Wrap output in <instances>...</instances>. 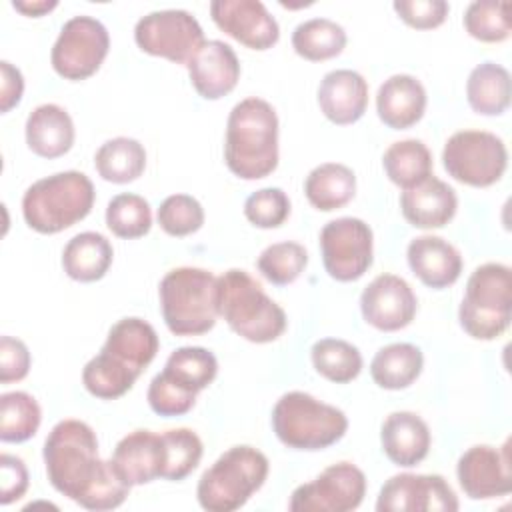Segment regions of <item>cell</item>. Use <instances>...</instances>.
Here are the masks:
<instances>
[{
    "label": "cell",
    "mask_w": 512,
    "mask_h": 512,
    "mask_svg": "<svg viewBox=\"0 0 512 512\" xmlns=\"http://www.w3.org/2000/svg\"><path fill=\"white\" fill-rule=\"evenodd\" d=\"M42 456L52 488L86 510H114L130 494L110 460H100L96 432L82 420L66 418L54 424Z\"/></svg>",
    "instance_id": "cell-1"
},
{
    "label": "cell",
    "mask_w": 512,
    "mask_h": 512,
    "mask_svg": "<svg viewBox=\"0 0 512 512\" xmlns=\"http://www.w3.org/2000/svg\"><path fill=\"white\" fill-rule=\"evenodd\" d=\"M158 348L160 340L152 324L136 316L118 320L108 330L100 352L86 362L84 388L100 400L124 396L156 358Z\"/></svg>",
    "instance_id": "cell-2"
},
{
    "label": "cell",
    "mask_w": 512,
    "mask_h": 512,
    "mask_svg": "<svg viewBox=\"0 0 512 512\" xmlns=\"http://www.w3.org/2000/svg\"><path fill=\"white\" fill-rule=\"evenodd\" d=\"M224 162L242 180H260L278 166V116L270 102L250 96L232 106L224 136Z\"/></svg>",
    "instance_id": "cell-3"
},
{
    "label": "cell",
    "mask_w": 512,
    "mask_h": 512,
    "mask_svg": "<svg viewBox=\"0 0 512 512\" xmlns=\"http://www.w3.org/2000/svg\"><path fill=\"white\" fill-rule=\"evenodd\" d=\"M96 200L92 180L78 170L36 180L22 196V216L38 234H58L84 220Z\"/></svg>",
    "instance_id": "cell-4"
},
{
    "label": "cell",
    "mask_w": 512,
    "mask_h": 512,
    "mask_svg": "<svg viewBox=\"0 0 512 512\" xmlns=\"http://www.w3.org/2000/svg\"><path fill=\"white\" fill-rule=\"evenodd\" d=\"M166 328L176 336H200L218 320V278L204 268L180 266L164 274L158 286Z\"/></svg>",
    "instance_id": "cell-5"
},
{
    "label": "cell",
    "mask_w": 512,
    "mask_h": 512,
    "mask_svg": "<svg viewBox=\"0 0 512 512\" xmlns=\"http://www.w3.org/2000/svg\"><path fill=\"white\" fill-rule=\"evenodd\" d=\"M218 314L240 338L254 344L278 340L286 314L246 270L230 268L218 276Z\"/></svg>",
    "instance_id": "cell-6"
},
{
    "label": "cell",
    "mask_w": 512,
    "mask_h": 512,
    "mask_svg": "<svg viewBox=\"0 0 512 512\" xmlns=\"http://www.w3.org/2000/svg\"><path fill=\"white\" fill-rule=\"evenodd\" d=\"M268 470L270 462L264 452L248 444L232 446L200 476L198 504L208 512H234L264 486Z\"/></svg>",
    "instance_id": "cell-7"
},
{
    "label": "cell",
    "mask_w": 512,
    "mask_h": 512,
    "mask_svg": "<svg viewBox=\"0 0 512 512\" xmlns=\"http://www.w3.org/2000/svg\"><path fill=\"white\" fill-rule=\"evenodd\" d=\"M272 430L284 446L316 452L344 438L348 418L340 408L320 402L308 392L292 390L276 400Z\"/></svg>",
    "instance_id": "cell-8"
},
{
    "label": "cell",
    "mask_w": 512,
    "mask_h": 512,
    "mask_svg": "<svg viewBox=\"0 0 512 512\" xmlns=\"http://www.w3.org/2000/svg\"><path fill=\"white\" fill-rule=\"evenodd\" d=\"M512 272L500 262L478 266L468 282L458 308L462 330L474 340H496L510 326Z\"/></svg>",
    "instance_id": "cell-9"
},
{
    "label": "cell",
    "mask_w": 512,
    "mask_h": 512,
    "mask_svg": "<svg viewBox=\"0 0 512 512\" xmlns=\"http://www.w3.org/2000/svg\"><path fill=\"white\" fill-rule=\"evenodd\" d=\"M448 176L472 188L496 184L508 166V150L500 136L486 130L454 132L442 148Z\"/></svg>",
    "instance_id": "cell-10"
},
{
    "label": "cell",
    "mask_w": 512,
    "mask_h": 512,
    "mask_svg": "<svg viewBox=\"0 0 512 512\" xmlns=\"http://www.w3.org/2000/svg\"><path fill=\"white\" fill-rule=\"evenodd\" d=\"M110 50V34L106 26L86 14L64 22L52 52L50 64L58 76L80 82L98 72Z\"/></svg>",
    "instance_id": "cell-11"
},
{
    "label": "cell",
    "mask_w": 512,
    "mask_h": 512,
    "mask_svg": "<svg viewBox=\"0 0 512 512\" xmlns=\"http://www.w3.org/2000/svg\"><path fill=\"white\" fill-rule=\"evenodd\" d=\"M320 252L324 270L330 278L338 282H354L372 266V228L354 216L330 220L320 230Z\"/></svg>",
    "instance_id": "cell-12"
},
{
    "label": "cell",
    "mask_w": 512,
    "mask_h": 512,
    "mask_svg": "<svg viewBox=\"0 0 512 512\" xmlns=\"http://www.w3.org/2000/svg\"><path fill=\"white\" fill-rule=\"evenodd\" d=\"M134 40L142 52L186 66L204 44V32L186 10H156L136 22Z\"/></svg>",
    "instance_id": "cell-13"
},
{
    "label": "cell",
    "mask_w": 512,
    "mask_h": 512,
    "mask_svg": "<svg viewBox=\"0 0 512 512\" xmlns=\"http://www.w3.org/2000/svg\"><path fill=\"white\" fill-rule=\"evenodd\" d=\"M366 496V476L352 462H336L290 494V512H350Z\"/></svg>",
    "instance_id": "cell-14"
},
{
    "label": "cell",
    "mask_w": 512,
    "mask_h": 512,
    "mask_svg": "<svg viewBox=\"0 0 512 512\" xmlns=\"http://www.w3.org/2000/svg\"><path fill=\"white\" fill-rule=\"evenodd\" d=\"M458 496L440 474H394L376 498L378 512H456Z\"/></svg>",
    "instance_id": "cell-15"
},
{
    "label": "cell",
    "mask_w": 512,
    "mask_h": 512,
    "mask_svg": "<svg viewBox=\"0 0 512 512\" xmlns=\"http://www.w3.org/2000/svg\"><path fill=\"white\" fill-rule=\"evenodd\" d=\"M458 484L470 500H490L510 494L512 490V464L510 442L502 448L490 444L470 446L456 464Z\"/></svg>",
    "instance_id": "cell-16"
},
{
    "label": "cell",
    "mask_w": 512,
    "mask_h": 512,
    "mask_svg": "<svg viewBox=\"0 0 512 512\" xmlns=\"http://www.w3.org/2000/svg\"><path fill=\"white\" fill-rule=\"evenodd\" d=\"M418 310L410 284L396 274L376 276L360 294V312L366 324L382 332L406 328Z\"/></svg>",
    "instance_id": "cell-17"
},
{
    "label": "cell",
    "mask_w": 512,
    "mask_h": 512,
    "mask_svg": "<svg viewBox=\"0 0 512 512\" xmlns=\"http://www.w3.org/2000/svg\"><path fill=\"white\" fill-rule=\"evenodd\" d=\"M210 16L224 34L250 50H268L280 38L276 18L260 0H214Z\"/></svg>",
    "instance_id": "cell-18"
},
{
    "label": "cell",
    "mask_w": 512,
    "mask_h": 512,
    "mask_svg": "<svg viewBox=\"0 0 512 512\" xmlns=\"http://www.w3.org/2000/svg\"><path fill=\"white\" fill-rule=\"evenodd\" d=\"M110 464L118 478L130 488L162 478L166 464L162 434L152 430L128 432L118 440Z\"/></svg>",
    "instance_id": "cell-19"
},
{
    "label": "cell",
    "mask_w": 512,
    "mask_h": 512,
    "mask_svg": "<svg viewBox=\"0 0 512 512\" xmlns=\"http://www.w3.org/2000/svg\"><path fill=\"white\" fill-rule=\"evenodd\" d=\"M186 68L194 90L204 100H220L240 80V60L234 48L222 40H204Z\"/></svg>",
    "instance_id": "cell-20"
},
{
    "label": "cell",
    "mask_w": 512,
    "mask_h": 512,
    "mask_svg": "<svg viewBox=\"0 0 512 512\" xmlns=\"http://www.w3.org/2000/svg\"><path fill=\"white\" fill-rule=\"evenodd\" d=\"M400 210L404 220L414 228H444L456 216L458 196L450 184L430 174L420 184L402 190Z\"/></svg>",
    "instance_id": "cell-21"
},
{
    "label": "cell",
    "mask_w": 512,
    "mask_h": 512,
    "mask_svg": "<svg viewBox=\"0 0 512 512\" xmlns=\"http://www.w3.org/2000/svg\"><path fill=\"white\" fill-rule=\"evenodd\" d=\"M320 112L338 126L358 122L368 108V82L350 68H338L324 74L318 86Z\"/></svg>",
    "instance_id": "cell-22"
},
{
    "label": "cell",
    "mask_w": 512,
    "mask_h": 512,
    "mask_svg": "<svg viewBox=\"0 0 512 512\" xmlns=\"http://www.w3.org/2000/svg\"><path fill=\"white\" fill-rule=\"evenodd\" d=\"M406 260L414 276L428 288L452 286L462 274V256L448 240L432 234L416 236L406 248Z\"/></svg>",
    "instance_id": "cell-23"
},
{
    "label": "cell",
    "mask_w": 512,
    "mask_h": 512,
    "mask_svg": "<svg viewBox=\"0 0 512 512\" xmlns=\"http://www.w3.org/2000/svg\"><path fill=\"white\" fill-rule=\"evenodd\" d=\"M426 104V88L410 74H392L380 84L376 94L378 118L392 130H406L418 124Z\"/></svg>",
    "instance_id": "cell-24"
},
{
    "label": "cell",
    "mask_w": 512,
    "mask_h": 512,
    "mask_svg": "<svg viewBox=\"0 0 512 512\" xmlns=\"http://www.w3.org/2000/svg\"><path fill=\"white\" fill-rule=\"evenodd\" d=\"M430 442V428L416 412L398 410L382 422L380 444L386 458L396 466L412 468L420 464L428 456Z\"/></svg>",
    "instance_id": "cell-25"
},
{
    "label": "cell",
    "mask_w": 512,
    "mask_h": 512,
    "mask_svg": "<svg viewBox=\"0 0 512 512\" xmlns=\"http://www.w3.org/2000/svg\"><path fill=\"white\" fill-rule=\"evenodd\" d=\"M28 148L40 158H60L70 152L74 144V122L70 114L58 104L36 106L24 126Z\"/></svg>",
    "instance_id": "cell-26"
},
{
    "label": "cell",
    "mask_w": 512,
    "mask_h": 512,
    "mask_svg": "<svg viewBox=\"0 0 512 512\" xmlns=\"http://www.w3.org/2000/svg\"><path fill=\"white\" fill-rule=\"evenodd\" d=\"M114 250L100 232H80L68 240L62 250V268L76 282H96L112 266Z\"/></svg>",
    "instance_id": "cell-27"
},
{
    "label": "cell",
    "mask_w": 512,
    "mask_h": 512,
    "mask_svg": "<svg viewBox=\"0 0 512 512\" xmlns=\"http://www.w3.org/2000/svg\"><path fill=\"white\" fill-rule=\"evenodd\" d=\"M424 368L422 350L410 342H394L382 346L372 362L370 376L384 390H404L418 380Z\"/></svg>",
    "instance_id": "cell-28"
},
{
    "label": "cell",
    "mask_w": 512,
    "mask_h": 512,
    "mask_svg": "<svg viewBox=\"0 0 512 512\" xmlns=\"http://www.w3.org/2000/svg\"><path fill=\"white\" fill-rule=\"evenodd\" d=\"M308 202L320 212L346 206L356 194V174L340 162H324L312 168L304 180Z\"/></svg>",
    "instance_id": "cell-29"
},
{
    "label": "cell",
    "mask_w": 512,
    "mask_h": 512,
    "mask_svg": "<svg viewBox=\"0 0 512 512\" xmlns=\"http://www.w3.org/2000/svg\"><path fill=\"white\" fill-rule=\"evenodd\" d=\"M218 374V360L216 356L202 346H182L176 348L166 364L160 376L168 380L178 390L198 396L204 388H208Z\"/></svg>",
    "instance_id": "cell-30"
},
{
    "label": "cell",
    "mask_w": 512,
    "mask_h": 512,
    "mask_svg": "<svg viewBox=\"0 0 512 512\" xmlns=\"http://www.w3.org/2000/svg\"><path fill=\"white\" fill-rule=\"evenodd\" d=\"M510 72L496 62H482L472 68L466 80L468 106L482 116H500L510 106Z\"/></svg>",
    "instance_id": "cell-31"
},
{
    "label": "cell",
    "mask_w": 512,
    "mask_h": 512,
    "mask_svg": "<svg viewBox=\"0 0 512 512\" xmlns=\"http://www.w3.org/2000/svg\"><path fill=\"white\" fill-rule=\"evenodd\" d=\"M94 168L98 176L112 184H128L142 176L146 168L144 146L128 136L106 140L94 154Z\"/></svg>",
    "instance_id": "cell-32"
},
{
    "label": "cell",
    "mask_w": 512,
    "mask_h": 512,
    "mask_svg": "<svg viewBox=\"0 0 512 512\" xmlns=\"http://www.w3.org/2000/svg\"><path fill=\"white\" fill-rule=\"evenodd\" d=\"M382 168L392 184L408 190L432 174V154L422 140H398L386 148Z\"/></svg>",
    "instance_id": "cell-33"
},
{
    "label": "cell",
    "mask_w": 512,
    "mask_h": 512,
    "mask_svg": "<svg viewBox=\"0 0 512 512\" xmlns=\"http://www.w3.org/2000/svg\"><path fill=\"white\" fill-rule=\"evenodd\" d=\"M346 42V30L330 18L304 20L292 32L294 52L310 62H322L342 54Z\"/></svg>",
    "instance_id": "cell-34"
},
{
    "label": "cell",
    "mask_w": 512,
    "mask_h": 512,
    "mask_svg": "<svg viewBox=\"0 0 512 512\" xmlns=\"http://www.w3.org/2000/svg\"><path fill=\"white\" fill-rule=\"evenodd\" d=\"M310 360L314 370L334 384H348L362 372L360 350L340 338H322L314 342L310 348Z\"/></svg>",
    "instance_id": "cell-35"
},
{
    "label": "cell",
    "mask_w": 512,
    "mask_h": 512,
    "mask_svg": "<svg viewBox=\"0 0 512 512\" xmlns=\"http://www.w3.org/2000/svg\"><path fill=\"white\" fill-rule=\"evenodd\" d=\"M42 422V410L28 392L14 390L0 396V440L20 444L30 440Z\"/></svg>",
    "instance_id": "cell-36"
},
{
    "label": "cell",
    "mask_w": 512,
    "mask_h": 512,
    "mask_svg": "<svg viewBox=\"0 0 512 512\" xmlns=\"http://www.w3.org/2000/svg\"><path fill=\"white\" fill-rule=\"evenodd\" d=\"M106 226L118 238H142L152 228V208L140 194H116L106 206Z\"/></svg>",
    "instance_id": "cell-37"
},
{
    "label": "cell",
    "mask_w": 512,
    "mask_h": 512,
    "mask_svg": "<svg viewBox=\"0 0 512 512\" xmlns=\"http://www.w3.org/2000/svg\"><path fill=\"white\" fill-rule=\"evenodd\" d=\"M308 264V252L302 244L286 240V242H274L266 246L258 260V272L276 286L292 284L306 268Z\"/></svg>",
    "instance_id": "cell-38"
},
{
    "label": "cell",
    "mask_w": 512,
    "mask_h": 512,
    "mask_svg": "<svg viewBox=\"0 0 512 512\" xmlns=\"http://www.w3.org/2000/svg\"><path fill=\"white\" fill-rule=\"evenodd\" d=\"M166 448V464L162 480L180 482L190 476L202 460L204 446L200 436L190 428H172L162 432Z\"/></svg>",
    "instance_id": "cell-39"
},
{
    "label": "cell",
    "mask_w": 512,
    "mask_h": 512,
    "mask_svg": "<svg viewBox=\"0 0 512 512\" xmlns=\"http://www.w3.org/2000/svg\"><path fill=\"white\" fill-rule=\"evenodd\" d=\"M466 32L480 42H504L510 36L508 2L502 0H476L470 2L464 12Z\"/></svg>",
    "instance_id": "cell-40"
},
{
    "label": "cell",
    "mask_w": 512,
    "mask_h": 512,
    "mask_svg": "<svg viewBox=\"0 0 512 512\" xmlns=\"http://www.w3.org/2000/svg\"><path fill=\"white\" fill-rule=\"evenodd\" d=\"M160 228L174 238L190 236L198 232L204 224V208L190 194H170L162 200L158 208Z\"/></svg>",
    "instance_id": "cell-41"
},
{
    "label": "cell",
    "mask_w": 512,
    "mask_h": 512,
    "mask_svg": "<svg viewBox=\"0 0 512 512\" xmlns=\"http://www.w3.org/2000/svg\"><path fill=\"white\" fill-rule=\"evenodd\" d=\"M244 216L256 228H278L290 216V198L282 188H260L246 198Z\"/></svg>",
    "instance_id": "cell-42"
},
{
    "label": "cell",
    "mask_w": 512,
    "mask_h": 512,
    "mask_svg": "<svg viewBox=\"0 0 512 512\" xmlns=\"http://www.w3.org/2000/svg\"><path fill=\"white\" fill-rule=\"evenodd\" d=\"M394 12L402 22L416 30H432L444 24L450 6L444 0H396Z\"/></svg>",
    "instance_id": "cell-43"
},
{
    "label": "cell",
    "mask_w": 512,
    "mask_h": 512,
    "mask_svg": "<svg viewBox=\"0 0 512 512\" xmlns=\"http://www.w3.org/2000/svg\"><path fill=\"white\" fill-rule=\"evenodd\" d=\"M146 400H148L152 412H156L158 416H164V418L182 416V414L190 412L196 404V396L184 394L182 390H178L176 386L166 382L160 374H156L152 378V382L148 386Z\"/></svg>",
    "instance_id": "cell-44"
},
{
    "label": "cell",
    "mask_w": 512,
    "mask_h": 512,
    "mask_svg": "<svg viewBox=\"0 0 512 512\" xmlns=\"http://www.w3.org/2000/svg\"><path fill=\"white\" fill-rule=\"evenodd\" d=\"M30 350L28 346L12 336L0 338V382H20L30 372Z\"/></svg>",
    "instance_id": "cell-45"
},
{
    "label": "cell",
    "mask_w": 512,
    "mask_h": 512,
    "mask_svg": "<svg viewBox=\"0 0 512 512\" xmlns=\"http://www.w3.org/2000/svg\"><path fill=\"white\" fill-rule=\"evenodd\" d=\"M28 490L26 464L12 454L0 456V504L8 506L20 500Z\"/></svg>",
    "instance_id": "cell-46"
},
{
    "label": "cell",
    "mask_w": 512,
    "mask_h": 512,
    "mask_svg": "<svg viewBox=\"0 0 512 512\" xmlns=\"http://www.w3.org/2000/svg\"><path fill=\"white\" fill-rule=\"evenodd\" d=\"M24 94V76L8 60L0 62V112L6 114L20 104Z\"/></svg>",
    "instance_id": "cell-47"
},
{
    "label": "cell",
    "mask_w": 512,
    "mask_h": 512,
    "mask_svg": "<svg viewBox=\"0 0 512 512\" xmlns=\"http://www.w3.org/2000/svg\"><path fill=\"white\" fill-rule=\"evenodd\" d=\"M56 6H58L56 0H14L12 2L14 10H18L24 16H30V18H40V16L52 12Z\"/></svg>",
    "instance_id": "cell-48"
}]
</instances>
